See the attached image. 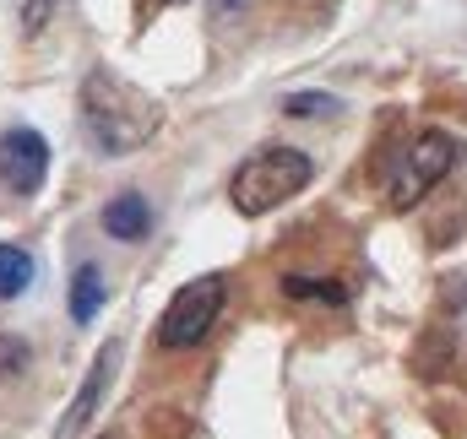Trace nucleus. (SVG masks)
Returning <instances> with one entry per match:
<instances>
[{
  "instance_id": "obj_1",
  "label": "nucleus",
  "mask_w": 467,
  "mask_h": 439,
  "mask_svg": "<svg viewBox=\"0 0 467 439\" xmlns=\"http://www.w3.org/2000/svg\"><path fill=\"white\" fill-rule=\"evenodd\" d=\"M77 109H82V130H88L93 152H104V158L141 152L163 130V104L152 93H141L136 82H125L119 71H109V66H93L82 77Z\"/></svg>"
},
{
  "instance_id": "obj_2",
  "label": "nucleus",
  "mask_w": 467,
  "mask_h": 439,
  "mask_svg": "<svg viewBox=\"0 0 467 439\" xmlns=\"http://www.w3.org/2000/svg\"><path fill=\"white\" fill-rule=\"evenodd\" d=\"M310 179H316V163H310L299 147H261V152H250V158L234 168L229 201H234L239 218H266V212H277L283 201L305 196Z\"/></svg>"
},
{
  "instance_id": "obj_3",
  "label": "nucleus",
  "mask_w": 467,
  "mask_h": 439,
  "mask_svg": "<svg viewBox=\"0 0 467 439\" xmlns=\"http://www.w3.org/2000/svg\"><path fill=\"white\" fill-rule=\"evenodd\" d=\"M462 163V141L451 136V130H419L413 141H408V152L397 158V168H391V207L397 212H408V207H419L451 168Z\"/></svg>"
},
{
  "instance_id": "obj_4",
  "label": "nucleus",
  "mask_w": 467,
  "mask_h": 439,
  "mask_svg": "<svg viewBox=\"0 0 467 439\" xmlns=\"http://www.w3.org/2000/svg\"><path fill=\"white\" fill-rule=\"evenodd\" d=\"M223 299H229L223 277H196V282H185V288L169 299L163 321H158V347H169V352H185V347H196L207 331L218 326V315H223Z\"/></svg>"
},
{
  "instance_id": "obj_5",
  "label": "nucleus",
  "mask_w": 467,
  "mask_h": 439,
  "mask_svg": "<svg viewBox=\"0 0 467 439\" xmlns=\"http://www.w3.org/2000/svg\"><path fill=\"white\" fill-rule=\"evenodd\" d=\"M44 179H49V141L33 125H5L0 130V190L38 196Z\"/></svg>"
},
{
  "instance_id": "obj_6",
  "label": "nucleus",
  "mask_w": 467,
  "mask_h": 439,
  "mask_svg": "<svg viewBox=\"0 0 467 439\" xmlns=\"http://www.w3.org/2000/svg\"><path fill=\"white\" fill-rule=\"evenodd\" d=\"M119 352H125L119 342H104V347L93 352V363H88V374H82V391L71 396L66 418L55 424V439H82L93 429V418H99V407H104V396H109V385H115Z\"/></svg>"
},
{
  "instance_id": "obj_7",
  "label": "nucleus",
  "mask_w": 467,
  "mask_h": 439,
  "mask_svg": "<svg viewBox=\"0 0 467 439\" xmlns=\"http://www.w3.org/2000/svg\"><path fill=\"white\" fill-rule=\"evenodd\" d=\"M104 233L115 239V244H136V239H147L152 233V201L141 196V190H125V196H115L109 207H104Z\"/></svg>"
},
{
  "instance_id": "obj_8",
  "label": "nucleus",
  "mask_w": 467,
  "mask_h": 439,
  "mask_svg": "<svg viewBox=\"0 0 467 439\" xmlns=\"http://www.w3.org/2000/svg\"><path fill=\"white\" fill-rule=\"evenodd\" d=\"M66 299H71V321H77V326H93V321H99V310L109 304L104 266H99V260H82V266L71 271V288H66Z\"/></svg>"
},
{
  "instance_id": "obj_9",
  "label": "nucleus",
  "mask_w": 467,
  "mask_h": 439,
  "mask_svg": "<svg viewBox=\"0 0 467 439\" xmlns=\"http://www.w3.org/2000/svg\"><path fill=\"white\" fill-rule=\"evenodd\" d=\"M33 288V255L11 239H0V299H22Z\"/></svg>"
},
{
  "instance_id": "obj_10",
  "label": "nucleus",
  "mask_w": 467,
  "mask_h": 439,
  "mask_svg": "<svg viewBox=\"0 0 467 439\" xmlns=\"http://www.w3.org/2000/svg\"><path fill=\"white\" fill-rule=\"evenodd\" d=\"M288 299H310V304H348V288L332 277H283Z\"/></svg>"
},
{
  "instance_id": "obj_11",
  "label": "nucleus",
  "mask_w": 467,
  "mask_h": 439,
  "mask_svg": "<svg viewBox=\"0 0 467 439\" xmlns=\"http://www.w3.org/2000/svg\"><path fill=\"white\" fill-rule=\"evenodd\" d=\"M283 114H294V119H332V114H343V98H332V93H288Z\"/></svg>"
},
{
  "instance_id": "obj_12",
  "label": "nucleus",
  "mask_w": 467,
  "mask_h": 439,
  "mask_svg": "<svg viewBox=\"0 0 467 439\" xmlns=\"http://www.w3.org/2000/svg\"><path fill=\"white\" fill-rule=\"evenodd\" d=\"M27 363H33V347H27L22 336L0 331V380H22V374H27Z\"/></svg>"
},
{
  "instance_id": "obj_13",
  "label": "nucleus",
  "mask_w": 467,
  "mask_h": 439,
  "mask_svg": "<svg viewBox=\"0 0 467 439\" xmlns=\"http://www.w3.org/2000/svg\"><path fill=\"white\" fill-rule=\"evenodd\" d=\"M60 5H66V0H22V16H16V22H22V38H38V33L55 22Z\"/></svg>"
},
{
  "instance_id": "obj_14",
  "label": "nucleus",
  "mask_w": 467,
  "mask_h": 439,
  "mask_svg": "<svg viewBox=\"0 0 467 439\" xmlns=\"http://www.w3.org/2000/svg\"><path fill=\"white\" fill-rule=\"evenodd\" d=\"M244 5H250V0H213V11H218V16H234V11H244Z\"/></svg>"
}]
</instances>
